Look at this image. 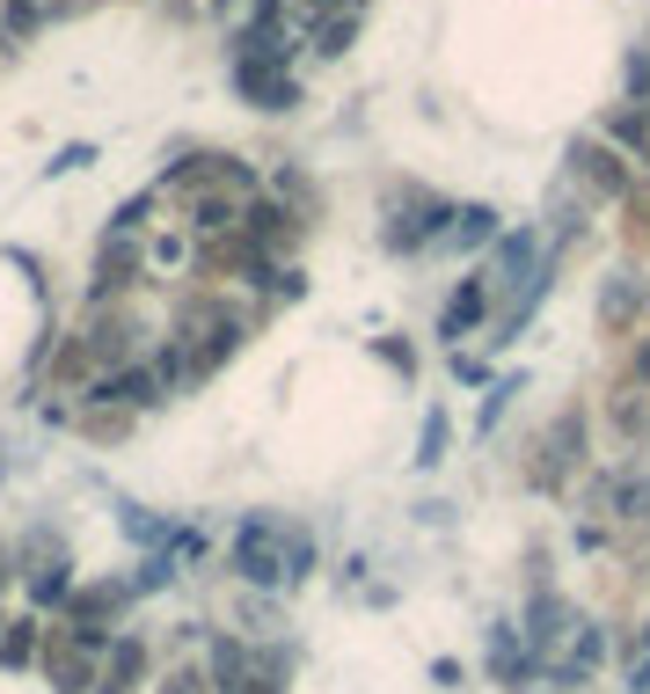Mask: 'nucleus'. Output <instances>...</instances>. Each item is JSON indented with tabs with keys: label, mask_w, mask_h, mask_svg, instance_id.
Here are the masks:
<instances>
[{
	"label": "nucleus",
	"mask_w": 650,
	"mask_h": 694,
	"mask_svg": "<svg viewBox=\"0 0 650 694\" xmlns=\"http://www.w3.org/2000/svg\"><path fill=\"white\" fill-rule=\"evenodd\" d=\"M439 446H446V416H431V424H424V453H417V461H439Z\"/></svg>",
	"instance_id": "obj_3"
},
{
	"label": "nucleus",
	"mask_w": 650,
	"mask_h": 694,
	"mask_svg": "<svg viewBox=\"0 0 650 694\" xmlns=\"http://www.w3.org/2000/svg\"><path fill=\"white\" fill-rule=\"evenodd\" d=\"M483 308H490V285L483 278H468L454 300H446V314H439V336H460V330H475L483 322Z\"/></svg>",
	"instance_id": "obj_1"
},
{
	"label": "nucleus",
	"mask_w": 650,
	"mask_h": 694,
	"mask_svg": "<svg viewBox=\"0 0 650 694\" xmlns=\"http://www.w3.org/2000/svg\"><path fill=\"white\" fill-rule=\"evenodd\" d=\"M527 263H534V234H505V249H497V271H505V278H527Z\"/></svg>",
	"instance_id": "obj_2"
},
{
	"label": "nucleus",
	"mask_w": 650,
	"mask_h": 694,
	"mask_svg": "<svg viewBox=\"0 0 650 694\" xmlns=\"http://www.w3.org/2000/svg\"><path fill=\"white\" fill-rule=\"evenodd\" d=\"M636 373H643V381H650V344H643V359H636Z\"/></svg>",
	"instance_id": "obj_4"
}]
</instances>
